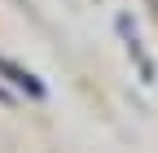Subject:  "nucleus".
<instances>
[{
  "instance_id": "f257e3e1",
  "label": "nucleus",
  "mask_w": 158,
  "mask_h": 153,
  "mask_svg": "<svg viewBox=\"0 0 158 153\" xmlns=\"http://www.w3.org/2000/svg\"><path fill=\"white\" fill-rule=\"evenodd\" d=\"M0 70H5V74H9V83H18V88H27V92H31V96H44V88H40V83H35V74H27V70H18L13 61H5V57H0Z\"/></svg>"
}]
</instances>
